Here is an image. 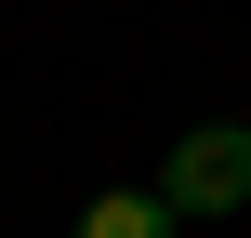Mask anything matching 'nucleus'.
<instances>
[{
	"mask_svg": "<svg viewBox=\"0 0 251 238\" xmlns=\"http://www.w3.org/2000/svg\"><path fill=\"white\" fill-rule=\"evenodd\" d=\"M79 238H185V212H172L159 185H119V199H93V212H79Z\"/></svg>",
	"mask_w": 251,
	"mask_h": 238,
	"instance_id": "obj_2",
	"label": "nucleus"
},
{
	"mask_svg": "<svg viewBox=\"0 0 251 238\" xmlns=\"http://www.w3.org/2000/svg\"><path fill=\"white\" fill-rule=\"evenodd\" d=\"M159 199H172V212H238L251 199V119H199V132L159 159Z\"/></svg>",
	"mask_w": 251,
	"mask_h": 238,
	"instance_id": "obj_1",
	"label": "nucleus"
}]
</instances>
